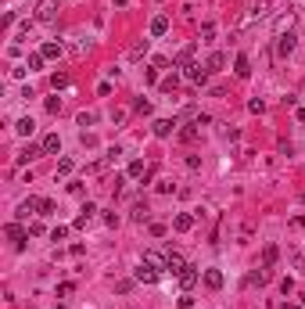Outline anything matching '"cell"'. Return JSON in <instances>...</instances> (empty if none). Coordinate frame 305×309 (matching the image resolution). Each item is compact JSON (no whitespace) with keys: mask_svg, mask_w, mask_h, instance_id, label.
<instances>
[{"mask_svg":"<svg viewBox=\"0 0 305 309\" xmlns=\"http://www.w3.org/2000/svg\"><path fill=\"white\" fill-rule=\"evenodd\" d=\"M58 18V0H40L36 4V22H54Z\"/></svg>","mask_w":305,"mask_h":309,"instance_id":"obj_1","label":"cell"},{"mask_svg":"<svg viewBox=\"0 0 305 309\" xmlns=\"http://www.w3.org/2000/svg\"><path fill=\"white\" fill-rule=\"evenodd\" d=\"M176 280H180V288H183V292H190V288L201 280V274H198V266H190V262H187V266L180 270V277H176Z\"/></svg>","mask_w":305,"mask_h":309,"instance_id":"obj_2","label":"cell"},{"mask_svg":"<svg viewBox=\"0 0 305 309\" xmlns=\"http://www.w3.org/2000/svg\"><path fill=\"white\" fill-rule=\"evenodd\" d=\"M133 280H140V284H154V280H158V270L147 266V262H140V266H136V274H133Z\"/></svg>","mask_w":305,"mask_h":309,"instance_id":"obj_3","label":"cell"},{"mask_svg":"<svg viewBox=\"0 0 305 309\" xmlns=\"http://www.w3.org/2000/svg\"><path fill=\"white\" fill-rule=\"evenodd\" d=\"M208 76H212V72H208L205 65H187V79H190V83L205 86V83H208Z\"/></svg>","mask_w":305,"mask_h":309,"instance_id":"obj_4","label":"cell"},{"mask_svg":"<svg viewBox=\"0 0 305 309\" xmlns=\"http://www.w3.org/2000/svg\"><path fill=\"white\" fill-rule=\"evenodd\" d=\"M40 205H43V198H25V202L18 205V220H29V212L40 216Z\"/></svg>","mask_w":305,"mask_h":309,"instance_id":"obj_5","label":"cell"},{"mask_svg":"<svg viewBox=\"0 0 305 309\" xmlns=\"http://www.w3.org/2000/svg\"><path fill=\"white\" fill-rule=\"evenodd\" d=\"M291 51H294V36H291V33H288V36L280 33V36H276V58H288Z\"/></svg>","mask_w":305,"mask_h":309,"instance_id":"obj_6","label":"cell"},{"mask_svg":"<svg viewBox=\"0 0 305 309\" xmlns=\"http://www.w3.org/2000/svg\"><path fill=\"white\" fill-rule=\"evenodd\" d=\"M144 262L154 270H169V256H162V252H144Z\"/></svg>","mask_w":305,"mask_h":309,"instance_id":"obj_7","label":"cell"},{"mask_svg":"<svg viewBox=\"0 0 305 309\" xmlns=\"http://www.w3.org/2000/svg\"><path fill=\"white\" fill-rule=\"evenodd\" d=\"M234 72H237V79H248V76H252V61H248V54H237Z\"/></svg>","mask_w":305,"mask_h":309,"instance_id":"obj_8","label":"cell"},{"mask_svg":"<svg viewBox=\"0 0 305 309\" xmlns=\"http://www.w3.org/2000/svg\"><path fill=\"white\" fill-rule=\"evenodd\" d=\"M165 256H169V274H172V277H180V270L187 266V262H183V256H180L176 248H169V252H165Z\"/></svg>","mask_w":305,"mask_h":309,"instance_id":"obj_9","label":"cell"},{"mask_svg":"<svg viewBox=\"0 0 305 309\" xmlns=\"http://www.w3.org/2000/svg\"><path fill=\"white\" fill-rule=\"evenodd\" d=\"M40 148H43V154H58L61 151V137H58V133H47Z\"/></svg>","mask_w":305,"mask_h":309,"instance_id":"obj_10","label":"cell"},{"mask_svg":"<svg viewBox=\"0 0 305 309\" xmlns=\"http://www.w3.org/2000/svg\"><path fill=\"white\" fill-rule=\"evenodd\" d=\"M172 230H180V234H187V230H194V216H190V212H180L176 220H172Z\"/></svg>","mask_w":305,"mask_h":309,"instance_id":"obj_11","label":"cell"},{"mask_svg":"<svg viewBox=\"0 0 305 309\" xmlns=\"http://www.w3.org/2000/svg\"><path fill=\"white\" fill-rule=\"evenodd\" d=\"M172 130H176V122H172V119H154V137H162V140H165Z\"/></svg>","mask_w":305,"mask_h":309,"instance_id":"obj_12","label":"cell"},{"mask_svg":"<svg viewBox=\"0 0 305 309\" xmlns=\"http://www.w3.org/2000/svg\"><path fill=\"white\" fill-rule=\"evenodd\" d=\"M205 288L208 292H219V288H223V274H219V270H205Z\"/></svg>","mask_w":305,"mask_h":309,"instance_id":"obj_13","label":"cell"},{"mask_svg":"<svg viewBox=\"0 0 305 309\" xmlns=\"http://www.w3.org/2000/svg\"><path fill=\"white\" fill-rule=\"evenodd\" d=\"M126 176H129V180H140V176H147V166H144V158H133V162H129Z\"/></svg>","mask_w":305,"mask_h":309,"instance_id":"obj_14","label":"cell"},{"mask_svg":"<svg viewBox=\"0 0 305 309\" xmlns=\"http://www.w3.org/2000/svg\"><path fill=\"white\" fill-rule=\"evenodd\" d=\"M94 212H97V205H94V202H86V205L79 208V216H76V226H86L90 220H94Z\"/></svg>","mask_w":305,"mask_h":309,"instance_id":"obj_15","label":"cell"},{"mask_svg":"<svg viewBox=\"0 0 305 309\" xmlns=\"http://www.w3.org/2000/svg\"><path fill=\"white\" fill-rule=\"evenodd\" d=\"M165 33H169V18H165V15H154L151 18V36H165Z\"/></svg>","mask_w":305,"mask_h":309,"instance_id":"obj_16","label":"cell"},{"mask_svg":"<svg viewBox=\"0 0 305 309\" xmlns=\"http://www.w3.org/2000/svg\"><path fill=\"white\" fill-rule=\"evenodd\" d=\"M7 238L15 241V248H22V244H25V238H29V234H25V230H22V226H18V223H11V226H7Z\"/></svg>","mask_w":305,"mask_h":309,"instance_id":"obj_17","label":"cell"},{"mask_svg":"<svg viewBox=\"0 0 305 309\" xmlns=\"http://www.w3.org/2000/svg\"><path fill=\"white\" fill-rule=\"evenodd\" d=\"M33 130H36V122L29 119V115H25V119H18V122H15V133H18V137H33Z\"/></svg>","mask_w":305,"mask_h":309,"instance_id":"obj_18","label":"cell"},{"mask_svg":"<svg viewBox=\"0 0 305 309\" xmlns=\"http://www.w3.org/2000/svg\"><path fill=\"white\" fill-rule=\"evenodd\" d=\"M223 65H226V54H219V51H216V54H208V61H205V69H208V72H219Z\"/></svg>","mask_w":305,"mask_h":309,"instance_id":"obj_19","label":"cell"},{"mask_svg":"<svg viewBox=\"0 0 305 309\" xmlns=\"http://www.w3.org/2000/svg\"><path fill=\"white\" fill-rule=\"evenodd\" d=\"M40 151H43V148H22V151L15 154V166H25V162H29V158H36Z\"/></svg>","mask_w":305,"mask_h":309,"instance_id":"obj_20","label":"cell"},{"mask_svg":"<svg viewBox=\"0 0 305 309\" xmlns=\"http://www.w3.org/2000/svg\"><path fill=\"white\" fill-rule=\"evenodd\" d=\"M61 43H54V40H47V43H43V47H40V54H43V58H61Z\"/></svg>","mask_w":305,"mask_h":309,"instance_id":"obj_21","label":"cell"},{"mask_svg":"<svg viewBox=\"0 0 305 309\" xmlns=\"http://www.w3.org/2000/svg\"><path fill=\"white\" fill-rule=\"evenodd\" d=\"M276 256H280V248H276V244H266V252H262V266H273Z\"/></svg>","mask_w":305,"mask_h":309,"instance_id":"obj_22","label":"cell"},{"mask_svg":"<svg viewBox=\"0 0 305 309\" xmlns=\"http://www.w3.org/2000/svg\"><path fill=\"white\" fill-rule=\"evenodd\" d=\"M51 86L54 90H65V86H68V72H54V76H51Z\"/></svg>","mask_w":305,"mask_h":309,"instance_id":"obj_23","label":"cell"},{"mask_svg":"<svg viewBox=\"0 0 305 309\" xmlns=\"http://www.w3.org/2000/svg\"><path fill=\"white\" fill-rule=\"evenodd\" d=\"M176 86H180V76H165L162 79V90H165V94H176Z\"/></svg>","mask_w":305,"mask_h":309,"instance_id":"obj_24","label":"cell"},{"mask_svg":"<svg viewBox=\"0 0 305 309\" xmlns=\"http://www.w3.org/2000/svg\"><path fill=\"white\" fill-rule=\"evenodd\" d=\"M133 220H136V223H144V220H147V205H144V202H136V205H133Z\"/></svg>","mask_w":305,"mask_h":309,"instance_id":"obj_25","label":"cell"},{"mask_svg":"<svg viewBox=\"0 0 305 309\" xmlns=\"http://www.w3.org/2000/svg\"><path fill=\"white\" fill-rule=\"evenodd\" d=\"M194 137H198V122H190L187 130H180V140H194Z\"/></svg>","mask_w":305,"mask_h":309,"instance_id":"obj_26","label":"cell"},{"mask_svg":"<svg viewBox=\"0 0 305 309\" xmlns=\"http://www.w3.org/2000/svg\"><path fill=\"white\" fill-rule=\"evenodd\" d=\"M54 212H58V205H54L51 198H43V205H40V216H54Z\"/></svg>","mask_w":305,"mask_h":309,"instance_id":"obj_27","label":"cell"},{"mask_svg":"<svg viewBox=\"0 0 305 309\" xmlns=\"http://www.w3.org/2000/svg\"><path fill=\"white\" fill-rule=\"evenodd\" d=\"M212 36H216V25H212V22H205V25H201V40H212Z\"/></svg>","mask_w":305,"mask_h":309,"instance_id":"obj_28","label":"cell"},{"mask_svg":"<svg viewBox=\"0 0 305 309\" xmlns=\"http://www.w3.org/2000/svg\"><path fill=\"white\" fill-rule=\"evenodd\" d=\"M43 61H47V58H43V54H40V51H36V54H29V72H33V69H40V65H43Z\"/></svg>","mask_w":305,"mask_h":309,"instance_id":"obj_29","label":"cell"},{"mask_svg":"<svg viewBox=\"0 0 305 309\" xmlns=\"http://www.w3.org/2000/svg\"><path fill=\"white\" fill-rule=\"evenodd\" d=\"M94 122H97L94 112H79V126H94Z\"/></svg>","mask_w":305,"mask_h":309,"instance_id":"obj_30","label":"cell"},{"mask_svg":"<svg viewBox=\"0 0 305 309\" xmlns=\"http://www.w3.org/2000/svg\"><path fill=\"white\" fill-rule=\"evenodd\" d=\"M190 54H194V47H183V51L176 54V65H187V61H190Z\"/></svg>","mask_w":305,"mask_h":309,"instance_id":"obj_31","label":"cell"},{"mask_svg":"<svg viewBox=\"0 0 305 309\" xmlns=\"http://www.w3.org/2000/svg\"><path fill=\"white\" fill-rule=\"evenodd\" d=\"M68 172H72V158H61L58 162V176H68Z\"/></svg>","mask_w":305,"mask_h":309,"instance_id":"obj_32","label":"cell"},{"mask_svg":"<svg viewBox=\"0 0 305 309\" xmlns=\"http://www.w3.org/2000/svg\"><path fill=\"white\" fill-rule=\"evenodd\" d=\"M248 108H252L255 115H262V112H266V101H258V97H252V101H248Z\"/></svg>","mask_w":305,"mask_h":309,"instance_id":"obj_33","label":"cell"},{"mask_svg":"<svg viewBox=\"0 0 305 309\" xmlns=\"http://www.w3.org/2000/svg\"><path fill=\"white\" fill-rule=\"evenodd\" d=\"M65 234H68V226H54V230H51V241H65Z\"/></svg>","mask_w":305,"mask_h":309,"instance_id":"obj_34","label":"cell"},{"mask_svg":"<svg viewBox=\"0 0 305 309\" xmlns=\"http://www.w3.org/2000/svg\"><path fill=\"white\" fill-rule=\"evenodd\" d=\"M47 112H51V115L61 112V101H58V97H47Z\"/></svg>","mask_w":305,"mask_h":309,"instance_id":"obj_35","label":"cell"},{"mask_svg":"<svg viewBox=\"0 0 305 309\" xmlns=\"http://www.w3.org/2000/svg\"><path fill=\"white\" fill-rule=\"evenodd\" d=\"M280 292H284V295H291V292H294V280H291V277H284V280H280Z\"/></svg>","mask_w":305,"mask_h":309,"instance_id":"obj_36","label":"cell"},{"mask_svg":"<svg viewBox=\"0 0 305 309\" xmlns=\"http://www.w3.org/2000/svg\"><path fill=\"white\" fill-rule=\"evenodd\" d=\"M129 288H133V280H119V284H115V292H119V295H126Z\"/></svg>","mask_w":305,"mask_h":309,"instance_id":"obj_37","label":"cell"},{"mask_svg":"<svg viewBox=\"0 0 305 309\" xmlns=\"http://www.w3.org/2000/svg\"><path fill=\"white\" fill-rule=\"evenodd\" d=\"M72 292H76V284H58V295H61V298L72 295Z\"/></svg>","mask_w":305,"mask_h":309,"instance_id":"obj_38","label":"cell"},{"mask_svg":"<svg viewBox=\"0 0 305 309\" xmlns=\"http://www.w3.org/2000/svg\"><path fill=\"white\" fill-rule=\"evenodd\" d=\"M280 309H302V302H284Z\"/></svg>","mask_w":305,"mask_h":309,"instance_id":"obj_39","label":"cell"}]
</instances>
